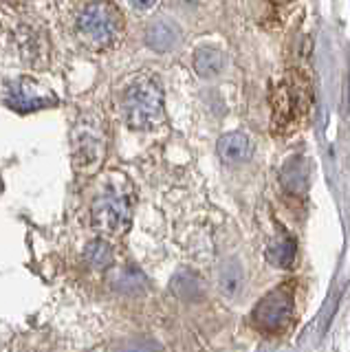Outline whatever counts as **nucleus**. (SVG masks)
Here are the masks:
<instances>
[{"label":"nucleus","instance_id":"6","mask_svg":"<svg viewBox=\"0 0 350 352\" xmlns=\"http://www.w3.org/2000/svg\"><path fill=\"white\" fill-rule=\"evenodd\" d=\"M3 99L9 108L18 110V113H34V110L58 104L56 95L47 86H42L36 80H29V77L7 82V86L3 88Z\"/></svg>","mask_w":350,"mask_h":352},{"label":"nucleus","instance_id":"15","mask_svg":"<svg viewBox=\"0 0 350 352\" xmlns=\"http://www.w3.org/2000/svg\"><path fill=\"white\" fill-rule=\"evenodd\" d=\"M243 286V269L236 262H227L221 271V291L225 295H236Z\"/></svg>","mask_w":350,"mask_h":352},{"label":"nucleus","instance_id":"17","mask_svg":"<svg viewBox=\"0 0 350 352\" xmlns=\"http://www.w3.org/2000/svg\"><path fill=\"white\" fill-rule=\"evenodd\" d=\"M201 3V0H174V5H177V7H181V9H192V7H196V5H199Z\"/></svg>","mask_w":350,"mask_h":352},{"label":"nucleus","instance_id":"10","mask_svg":"<svg viewBox=\"0 0 350 352\" xmlns=\"http://www.w3.org/2000/svg\"><path fill=\"white\" fill-rule=\"evenodd\" d=\"M280 181L293 194H302L309 185V170L302 159H291L280 172Z\"/></svg>","mask_w":350,"mask_h":352},{"label":"nucleus","instance_id":"3","mask_svg":"<svg viewBox=\"0 0 350 352\" xmlns=\"http://www.w3.org/2000/svg\"><path fill=\"white\" fill-rule=\"evenodd\" d=\"M124 16L113 3L108 0H95V3L86 5L80 14L78 29L86 44H91L95 49L108 47L117 33L122 31Z\"/></svg>","mask_w":350,"mask_h":352},{"label":"nucleus","instance_id":"12","mask_svg":"<svg viewBox=\"0 0 350 352\" xmlns=\"http://www.w3.org/2000/svg\"><path fill=\"white\" fill-rule=\"evenodd\" d=\"M295 256H298V245L293 238H280L271 242L267 249V260L278 269H289L295 262Z\"/></svg>","mask_w":350,"mask_h":352},{"label":"nucleus","instance_id":"18","mask_svg":"<svg viewBox=\"0 0 350 352\" xmlns=\"http://www.w3.org/2000/svg\"><path fill=\"white\" fill-rule=\"evenodd\" d=\"M130 3H133L137 9H150L152 5L157 3V0H130Z\"/></svg>","mask_w":350,"mask_h":352},{"label":"nucleus","instance_id":"14","mask_svg":"<svg viewBox=\"0 0 350 352\" xmlns=\"http://www.w3.org/2000/svg\"><path fill=\"white\" fill-rule=\"evenodd\" d=\"M115 289H117V291H122V293H128V295L144 293V291L148 289V280H146V275L141 273L139 269H135V267H126L122 273L117 275Z\"/></svg>","mask_w":350,"mask_h":352},{"label":"nucleus","instance_id":"8","mask_svg":"<svg viewBox=\"0 0 350 352\" xmlns=\"http://www.w3.org/2000/svg\"><path fill=\"white\" fill-rule=\"evenodd\" d=\"M216 150H218V157L225 163L238 165V163H245L251 157V141L243 132H229V135H223L218 139Z\"/></svg>","mask_w":350,"mask_h":352},{"label":"nucleus","instance_id":"2","mask_svg":"<svg viewBox=\"0 0 350 352\" xmlns=\"http://www.w3.org/2000/svg\"><path fill=\"white\" fill-rule=\"evenodd\" d=\"M71 150L73 165L78 172L91 174L100 168L106 152V135L100 117L91 113L80 117L71 132Z\"/></svg>","mask_w":350,"mask_h":352},{"label":"nucleus","instance_id":"7","mask_svg":"<svg viewBox=\"0 0 350 352\" xmlns=\"http://www.w3.org/2000/svg\"><path fill=\"white\" fill-rule=\"evenodd\" d=\"M181 42V29L177 22L159 18L146 27V44L157 53H168Z\"/></svg>","mask_w":350,"mask_h":352},{"label":"nucleus","instance_id":"13","mask_svg":"<svg viewBox=\"0 0 350 352\" xmlns=\"http://www.w3.org/2000/svg\"><path fill=\"white\" fill-rule=\"evenodd\" d=\"M84 258H86V262H89L93 269L104 271V269H108L113 264L115 253H113V247L108 245L106 240L97 238V240H93V242H89V245H86Z\"/></svg>","mask_w":350,"mask_h":352},{"label":"nucleus","instance_id":"9","mask_svg":"<svg viewBox=\"0 0 350 352\" xmlns=\"http://www.w3.org/2000/svg\"><path fill=\"white\" fill-rule=\"evenodd\" d=\"M194 69L201 77H205V80L221 75L223 69H225V55L218 49L201 47L199 51L194 53Z\"/></svg>","mask_w":350,"mask_h":352},{"label":"nucleus","instance_id":"11","mask_svg":"<svg viewBox=\"0 0 350 352\" xmlns=\"http://www.w3.org/2000/svg\"><path fill=\"white\" fill-rule=\"evenodd\" d=\"M170 289L172 293L181 297V300H199L203 295V284L199 280V275L196 273H190V271H181L172 278L170 282Z\"/></svg>","mask_w":350,"mask_h":352},{"label":"nucleus","instance_id":"5","mask_svg":"<svg viewBox=\"0 0 350 352\" xmlns=\"http://www.w3.org/2000/svg\"><path fill=\"white\" fill-rule=\"evenodd\" d=\"M293 317V289L289 284L278 286L271 293H267L254 308V319L256 328L262 333H280L289 326Z\"/></svg>","mask_w":350,"mask_h":352},{"label":"nucleus","instance_id":"1","mask_svg":"<svg viewBox=\"0 0 350 352\" xmlns=\"http://www.w3.org/2000/svg\"><path fill=\"white\" fill-rule=\"evenodd\" d=\"M124 117L133 130H152L163 121V88L155 75L141 73L128 84Z\"/></svg>","mask_w":350,"mask_h":352},{"label":"nucleus","instance_id":"16","mask_svg":"<svg viewBox=\"0 0 350 352\" xmlns=\"http://www.w3.org/2000/svg\"><path fill=\"white\" fill-rule=\"evenodd\" d=\"M122 352H161V346L157 344L155 339H148V337H137V339H130L124 344Z\"/></svg>","mask_w":350,"mask_h":352},{"label":"nucleus","instance_id":"4","mask_svg":"<svg viewBox=\"0 0 350 352\" xmlns=\"http://www.w3.org/2000/svg\"><path fill=\"white\" fill-rule=\"evenodd\" d=\"M93 225L106 236H122L133 220V198L126 190L108 185L93 203Z\"/></svg>","mask_w":350,"mask_h":352}]
</instances>
